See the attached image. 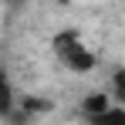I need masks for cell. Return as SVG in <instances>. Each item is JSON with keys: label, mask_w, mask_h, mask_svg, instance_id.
I'll list each match as a JSON object with an SVG mask.
<instances>
[{"label": "cell", "mask_w": 125, "mask_h": 125, "mask_svg": "<svg viewBox=\"0 0 125 125\" xmlns=\"http://www.w3.org/2000/svg\"><path fill=\"white\" fill-rule=\"evenodd\" d=\"M14 112V88L7 81V74L0 71V115H10Z\"/></svg>", "instance_id": "4"}, {"label": "cell", "mask_w": 125, "mask_h": 125, "mask_svg": "<svg viewBox=\"0 0 125 125\" xmlns=\"http://www.w3.org/2000/svg\"><path fill=\"white\" fill-rule=\"evenodd\" d=\"M112 95H115L118 105H125V68H118V71L112 74Z\"/></svg>", "instance_id": "5"}, {"label": "cell", "mask_w": 125, "mask_h": 125, "mask_svg": "<svg viewBox=\"0 0 125 125\" xmlns=\"http://www.w3.org/2000/svg\"><path fill=\"white\" fill-rule=\"evenodd\" d=\"M51 47H54V54H58V61L64 64V68H71V71H91L95 68V54L84 47V41L74 34V31H61L54 41H51Z\"/></svg>", "instance_id": "1"}, {"label": "cell", "mask_w": 125, "mask_h": 125, "mask_svg": "<svg viewBox=\"0 0 125 125\" xmlns=\"http://www.w3.org/2000/svg\"><path fill=\"white\" fill-rule=\"evenodd\" d=\"M108 105H112V102H108V95H98V91H95V95H88V98L81 102V112H84V118H91V115L105 112Z\"/></svg>", "instance_id": "3"}, {"label": "cell", "mask_w": 125, "mask_h": 125, "mask_svg": "<svg viewBox=\"0 0 125 125\" xmlns=\"http://www.w3.org/2000/svg\"><path fill=\"white\" fill-rule=\"evenodd\" d=\"M88 125H125V108H122V105H108L105 112L91 115Z\"/></svg>", "instance_id": "2"}]
</instances>
